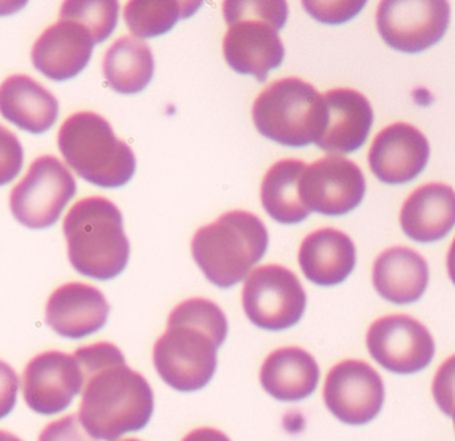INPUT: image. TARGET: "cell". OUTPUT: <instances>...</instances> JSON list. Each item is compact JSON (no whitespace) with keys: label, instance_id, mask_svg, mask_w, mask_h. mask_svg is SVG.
I'll list each match as a JSON object with an SVG mask.
<instances>
[{"label":"cell","instance_id":"6da1fadb","mask_svg":"<svg viewBox=\"0 0 455 441\" xmlns=\"http://www.w3.org/2000/svg\"><path fill=\"white\" fill-rule=\"evenodd\" d=\"M84 374L81 424L102 441H116L143 429L154 413V392L143 374L126 365L124 354L109 343L75 351Z\"/></svg>","mask_w":455,"mask_h":441},{"label":"cell","instance_id":"7a4b0ae2","mask_svg":"<svg viewBox=\"0 0 455 441\" xmlns=\"http://www.w3.org/2000/svg\"><path fill=\"white\" fill-rule=\"evenodd\" d=\"M228 332L225 312L214 302L204 298L180 302L154 346V364L163 382L179 392L206 387L217 369V350Z\"/></svg>","mask_w":455,"mask_h":441},{"label":"cell","instance_id":"3957f363","mask_svg":"<svg viewBox=\"0 0 455 441\" xmlns=\"http://www.w3.org/2000/svg\"><path fill=\"white\" fill-rule=\"evenodd\" d=\"M72 266L85 277L109 280L125 269L129 240L115 203L92 196L77 201L63 220Z\"/></svg>","mask_w":455,"mask_h":441},{"label":"cell","instance_id":"277c9868","mask_svg":"<svg viewBox=\"0 0 455 441\" xmlns=\"http://www.w3.org/2000/svg\"><path fill=\"white\" fill-rule=\"evenodd\" d=\"M269 244L264 222L251 212L230 211L199 228L192 256L210 282L228 288L241 282L261 261Z\"/></svg>","mask_w":455,"mask_h":441},{"label":"cell","instance_id":"5b68a950","mask_svg":"<svg viewBox=\"0 0 455 441\" xmlns=\"http://www.w3.org/2000/svg\"><path fill=\"white\" fill-rule=\"evenodd\" d=\"M228 31L223 55L228 67L264 83L267 73L283 63L285 47L278 30L288 20L286 2H226Z\"/></svg>","mask_w":455,"mask_h":441},{"label":"cell","instance_id":"8992f818","mask_svg":"<svg viewBox=\"0 0 455 441\" xmlns=\"http://www.w3.org/2000/svg\"><path fill=\"white\" fill-rule=\"evenodd\" d=\"M58 146L76 173L94 185L116 188L128 183L135 173L132 149L116 138L110 123L97 113L70 115L60 128Z\"/></svg>","mask_w":455,"mask_h":441},{"label":"cell","instance_id":"52a82bcc","mask_svg":"<svg viewBox=\"0 0 455 441\" xmlns=\"http://www.w3.org/2000/svg\"><path fill=\"white\" fill-rule=\"evenodd\" d=\"M323 94L297 77L281 78L258 94L252 120L265 138L288 146L315 143L323 125Z\"/></svg>","mask_w":455,"mask_h":441},{"label":"cell","instance_id":"ba28073f","mask_svg":"<svg viewBox=\"0 0 455 441\" xmlns=\"http://www.w3.org/2000/svg\"><path fill=\"white\" fill-rule=\"evenodd\" d=\"M77 191L70 170L54 156H41L12 189L10 209L20 224L39 230L57 223Z\"/></svg>","mask_w":455,"mask_h":441},{"label":"cell","instance_id":"9c48e42d","mask_svg":"<svg viewBox=\"0 0 455 441\" xmlns=\"http://www.w3.org/2000/svg\"><path fill=\"white\" fill-rule=\"evenodd\" d=\"M247 319L262 329H288L301 319L307 294L293 272L267 264L250 272L242 291Z\"/></svg>","mask_w":455,"mask_h":441},{"label":"cell","instance_id":"30bf717a","mask_svg":"<svg viewBox=\"0 0 455 441\" xmlns=\"http://www.w3.org/2000/svg\"><path fill=\"white\" fill-rule=\"evenodd\" d=\"M299 189L305 209L328 217H340L362 203L365 178L359 165L352 160L328 154L307 165Z\"/></svg>","mask_w":455,"mask_h":441},{"label":"cell","instance_id":"8fae6325","mask_svg":"<svg viewBox=\"0 0 455 441\" xmlns=\"http://www.w3.org/2000/svg\"><path fill=\"white\" fill-rule=\"evenodd\" d=\"M365 341L372 358L398 374L425 369L435 353V343L427 327L406 314L376 319L368 329Z\"/></svg>","mask_w":455,"mask_h":441},{"label":"cell","instance_id":"7c38bea8","mask_svg":"<svg viewBox=\"0 0 455 441\" xmlns=\"http://www.w3.org/2000/svg\"><path fill=\"white\" fill-rule=\"evenodd\" d=\"M450 20L447 2H381L376 12L379 34L388 46L419 52L435 44L446 33Z\"/></svg>","mask_w":455,"mask_h":441},{"label":"cell","instance_id":"4fadbf2b","mask_svg":"<svg viewBox=\"0 0 455 441\" xmlns=\"http://www.w3.org/2000/svg\"><path fill=\"white\" fill-rule=\"evenodd\" d=\"M323 401L340 421L365 424L375 419L383 406V380L367 362L346 359L328 373Z\"/></svg>","mask_w":455,"mask_h":441},{"label":"cell","instance_id":"5bb4252c","mask_svg":"<svg viewBox=\"0 0 455 441\" xmlns=\"http://www.w3.org/2000/svg\"><path fill=\"white\" fill-rule=\"evenodd\" d=\"M83 387V370L75 354L44 351L34 357L23 372V398L36 413L65 411Z\"/></svg>","mask_w":455,"mask_h":441},{"label":"cell","instance_id":"9a60e30c","mask_svg":"<svg viewBox=\"0 0 455 441\" xmlns=\"http://www.w3.org/2000/svg\"><path fill=\"white\" fill-rule=\"evenodd\" d=\"M323 115L315 146L331 154H351L367 140L373 110L364 94L339 88L323 94Z\"/></svg>","mask_w":455,"mask_h":441},{"label":"cell","instance_id":"2e32d148","mask_svg":"<svg viewBox=\"0 0 455 441\" xmlns=\"http://www.w3.org/2000/svg\"><path fill=\"white\" fill-rule=\"evenodd\" d=\"M430 144L411 123L388 125L373 138L368 154L371 169L387 184H403L417 177L427 164Z\"/></svg>","mask_w":455,"mask_h":441},{"label":"cell","instance_id":"e0dca14e","mask_svg":"<svg viewBox=\"0 0 455 441\" xmlns=\"http://www.w3.org/2000/svg\"><path fill=\"white\" fill-rule=\"evenodd\" d=\"M94 44L88 28L60 18L36 39L31 58L34 67L50 80H69L85 69Z\"/></svg>","mask_w":455,"mask_h":441},{"label":"cell","instance_id":"ac0fdd59","mask_svg":"<svg viewBox=\"0 0 455 441\" xmlns=\"http://www.w3.org/2000/svg\"><path fill=\"white\" fill-rule=\"evenodd\" d=\"M109 304L92 285L70 282L58 287L46 304V322L62 337H86L107 324Z\"/></svg>","mask_w":455,"mask_h":441},{"label":"cell","instance_id":"d6986e66","mask_svg":"<svg viewBox=\"0 0 455 441\" xmlns=\"http://www.w3.org/2000/svg\"><path fill=\"white\" fill-rule=\"evenodd\" d=\"M299 264L307 280L321 286H333L347 280L355 264L356 248L343 231L320 228L302 240Z\"/></svg>","mask_w":455,"mask_h":441},{"label":"cell","instance_id":"ffe728a7","mask_svg":"<svg viewBox=\"0 0 455 441\" xmlns=\"http://www.w3.org/2000/svg\"><path fill=\"white\" fill-rule=\"evenodd\" d=\"M399 222L414 240L430 243L444 238L454 227V189L441 183L419 186L404 201Z\"/></svg>","mask_w":455,"mask_h":441},{"label":"cell","instance_id":"44dd1931","mask_svg":"<svg viewBox=\"0 0 455 441\" xmlns=\"http://www.w3.org/2000/svg\"><path fill=\"white\" fill-rule=\"evenodd\" d=\"M428 264L419 252L409 247H391L373 264V286L387 301L411 303L428 285Z\"/></svg>","mask_w":455,"mask_h":441},{"label":"cell","instance_id":"7402d4cb","mask_svg":"<svg viewBox=\"0 0 455 441\" xmlns=\"http://www.w3.org/2000/svg\"><path fill=\"white\" fill-rule=\"evenodd\" d=\"M0 114L20 130L38 135L57 121L58 101L28 75H12L0 85Z\"/></svg>","mask_w":455,"mask_h":441},{"label":"cell","instance_id":"603a6c76","mask_svg":"<svg viewBox=\"0 0 455 441\" xmlns=\"http://www.w3.org/2000/svg\"><path fill=\"white\" fill-rule=\"evenodd\" d=\"M320 369L312 354L297 346L272 351L259 373L262 387L281 401H297L315 392Z\"/></svg>","mask_w":455,"mask_h":441},{"label":"cell","instance_id":"cb8c5ba5","mask_svg":"<svg viewBox=\"0 0 455 441\" xmlns=\"http://www.w3.org/2000/svg\"><path fill=\"white\" fill-rule=\"evenodd\" d=\"M102 69L110 88L118 93H139L154 77V55L143 39L121 36L108 49Z\"/></svg>","mask_w":455,"mask_h":441},{"label":"cell","instance_id":"d4e9b609","mask_svg":"<svg viewBox=\"0 0 455 441\" xmlns=\"http://www.w3.org/2000/svg\"><path fill=\"white\" fill-rule=\"evenodd\" d=\"M307 164L302 160L283 159L273 164L261 184L265 211L283 224H294L309 215L299 198V178Z\"/></svg>","mask_w":455,"mask_h":441},{"label":"cell","instance_id":"484cf974","mask_svg":"<svg viewBox=\"0 0 455 441\" xmlns=\"http://www.w3.org/2000/svg\"><path fill=\"white\" fill-rule=\"evenodd\" d=\"M201 2H129L124 20L139 38H152L170 31L181 18H188Z\"/></svg>","mask_w":455,"mask_h":441},{"label":"cell","instance_id":"4316f807","mask_svg":"<svg viewBox=\"0 0 455 441\" xmlns=\"http://www.w3.org/2000/svg\"><path fill=\"white\" fill-rule=\"evenodd\" d=\"M60 20H70L88 28L94 42L105 41L115 30L118 20L117 2H65Z\"/></svg>","mask_w":455,"mask_h":441},{"label":"cell","instance_id":"83f0119b","mask_svg":"<svg viewBox=\"0 0 455 441\" xmlns=\"http://www.w3.org/2000/svg\"><path fill=\"white\" fill-rule=\"evenodd\" d=\"M23 148L12 130L0 125V185L9 184L22 169Z\"/></svg>","mask_w":455,"mask_h":441},{"label":"cell","instance_id":"f1b7e54d","mask_svg":"<svg viewBox=\"0 0 455 441\" xmlns=\"http://www.w3.org/2000/svg\"><path fill=\"white\" fill-rule=\"evenodd\" d=\"M302 6L315 20L328 25H339L360 12L365 2H302Z\"/></svg>","mask_w":455,"mask_h":441},{"label":"cell","instance_id":"f546056e","mask_svg":"<svg viewBox=\"0 0 455 441\" xmlns=\"http://www.w3.org/2000/svg\"><path fill=\"white\" fill-rule=\"evenodd\" d=\"M38 441H96L81 424L77 414H68L46 425Z\"/></svg>","mask_w":455,"mask_h":441},{"label":"cell","instance_id":"4dcf8cb0","mask_svg":"<svg viewBox=\"0 0 455 441\" xmlns=\"http://www.w3.org/2000/svg\"><path fill=\"white\" fill-rule=\"evenodd\" d=\"M20 380L7 362L0 359V419L6 417L17 404Z\"/></svg>","mask_w":455,"mask_h":441},{"label":"cell","instance_id":"1f68e13d","mask_svg":"<svg viewBox=\"0 0 455 441\" xmlns=\"http://www.w3.org/2000/svg\"><path fill=\"white\" fill-rule=\"evenodd\" d=\"M181 441H231L225 433L215 428H198L191 430Z\"/></svg>","mask_w":455,"mask_h":441},{"label":"cell","instance_id":"d6a6232c","mask_svg":"<svg viewBox=\"0 0 455 441\" xmlns=\"http://www.w3.org/2000/svg\"><path fill=\"white\" fill-rule=\"evenodd\" d=\"M0 441H22L18 436L12 433L6 432V430H0Z\"/></svg>","mask_w":455,"mask_h":441},{"label":"cell","instance_id":"836d02e7","mask_svg":"<svg viewBox=\"0 0 455 441\" xmlns=\"http://www.w3.org/2000/svg\"><path fill=\"white\" fill-rule=\"evenodd\" d=\"M120 441H140V440H138V438H125V440H120Z\"/></svg>","mask_w":455,"mask_h":441}]
</instances>
